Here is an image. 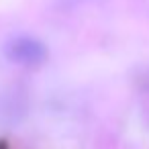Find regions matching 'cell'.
<instances>
[{
	"label": "cell",
	"instance_id": "obj_1",
	"mask_svg": "<svg viewBox=\"0 0 149 149\" xmlns=\"http://www.w3.org/2000/svg\"><path fill=\"white\" fill-rule=\"evenodd\" d=\"M4 55L8 61L23 68H37L47 59V47L43 41L31 35H17L4 43Z\"/></svg>",
	"mask_w": 149,
	"mask_h": 149
}]
</instances>
